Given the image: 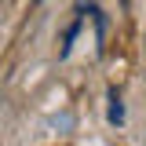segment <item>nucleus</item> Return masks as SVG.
Wrapping results in <instances>:
<instances>
[{
  "instance_id": "nucleus-1",
  "label": "nucleus",
  "mask_w": 146,
  "mask_h": 146,
  "mask_svg": "<svg viewBox=\"0 0 146 146\" xmlns=\"http://www.w3.org/2000/svg\"><path fill=\"white\" fill-rule=\"evenodd\" d=\"M110 124L117 128V124H124V102H121V95H117V88H110Z\"/></svg>"
}]
</instances>
